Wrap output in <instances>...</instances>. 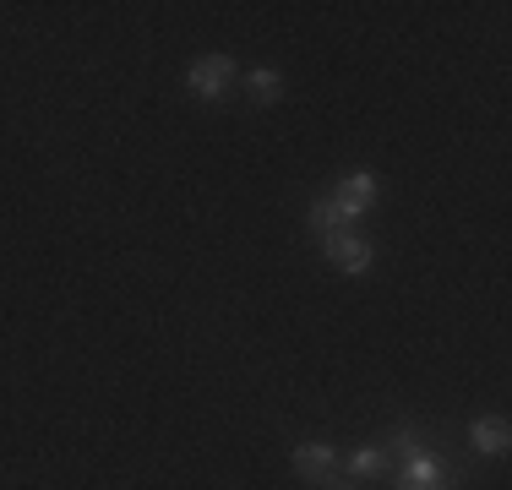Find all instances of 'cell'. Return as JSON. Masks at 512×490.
Here are the masks:
<instances>
[{
  "instance_id": "7a4b0ae2",
  "label": "cell",
  "mask_w": 512,
  "mask_h": 490,
  "mask_svg": "<svg viewBox=\"0 0 512 490\" xmlns=\"http://www.w3.org/2000/svg\"><path fill=\"white\" fill-rule=\"evenodd\" d=\"M393 490H458V469L442 452H414V458H404V469L393 474Z\"/></svg>"
},
{
  "instance_id": "30bf717a",
  "label": "cell",
  "mask_w": 512,
  "mask_h": 490,
  "mask_svg": "<svg viewBox=\"0 0 512 490\" xmlns=\"http://www.w3.org/2000/svg\"><path fill=\"white\" fill-rule=\"evenodd\" d=\"M306 229L316 240H327V235H338V229H349L344 218H338V207H333V196H316V202L306 207Z\"/></svg>"
},
{
  "instance_id": "8992f818",
  "label": "cell",
  "mask_w": 512,
  "mask_h": 490,
  "mask_svg": "<svg viewBox=\"0 0 512 490\" xmlns=\"http://www.w3.org/2000/svg\"><path fill=\"white\" fill-rule=\"evenodd\" d=\"M469 447L485 452V458H502V452L512 447V425L502 420V414H480V420L469 425Z\"/></svg>"
},
{
  "instance_id": "6da1fadb",
  "label": "cell",
  "mask_w": 512,
  "mask_h": 490,
  "mask_svg": "<svg viewBox=\"0 0 512 490\" xmlns=\"http://www.w3.org/2000/svg\"><path fill=\"white\" fill-rule=\"evenodd\" d=\"M186 88H191V98H202V104L229 98V88H235V55H224V49L197 55V60H191V71H186Z\"/></svg>"
},
{
  "instance_id": "52a82bcc",
  "label": "cell",
  "mask_w": 512,
  "mask_h": 490,
  "mask_svg": "<svg viewBox=\"0 0 512 490\" xmlns=\"http://www.w3.org/2000/svg\"><path fill=\"white\" fill-rule=\"evenodd\" d=\"M344 469L355 474V480H376V474H387V469H393V458H387V447H382V441H360V447H349Z\"/></svg>"
},
{
  "instance_id": "ba28073f",
  "label": "cell",
  "mask_w": 512,
  "mask_h": 490,
  "mask_svg": "<svg viewBox=\"0 0 512 490\" xmlns=\"http://www.w3.org/2000/svg\"><path fill=\"white\" fill-rule=\"evenodd\" d=\"M376 441L387 447V458H414V452H431V447H436L425 425H393V431L376 436Z\"/></svg>"
},
{
  "instance_id": "5b68a950",
  "label": "cell",
  "mask_w": 512,
  "mask_h": 490,
  "mask_svg": "<svg viewBox=\"0 0 512 490\" xmlns=\"http://www.w3.org/2000/svg\"><path fill=\"white\" fill-rule=\"evenodd\" d=\"M322 251H327V262H333L338 273H349V278H365V273H371V262H376L371 240H360L355 229H338V235H327Z\"/></svg>"
},
{
  "instance_id": "9c48e42d",
  "label": "cell",
  "mask_w": 512,
  "mask_h": 490,
  "mask_svg": "<svg viewBox=\"0 0 512 490\" xmlns=\"http://www.w3.org/2000/svg\"><path fill=\"white\" fill-rule=\"evenodd\" d=\"M246 93H251V104L273 109V104H284V77H278L273 66H256L251 77H246Z\"/></svg>"
},
{
  "instance_id": "3957f363",
  "label": "cell",
  "mask_w": 512,
  "mask_h": 490,
  "mask_svg": "<svg viewBox=\"0 0 512 490\" xmlns=\"http://www.w3.org/2000/svg\"><path fill=\"white\" fill-rule=\"evenodd\" d=\"M289 463H295V474L306 485H316L322 490L327 480H338V469H344V447H333V441H295V447H289Z\"/></svg>"
},
{
  "instance_id": "8fae6325",
  "label": "cell",
  "mask_w": 512,
  "mask_h": 490,
  "mask_svg": "<svg viewBox=\"0 0 512 490\" xmlns=\"http://www.w3.org/2000/svg\"><path fill=\"white\" fill-rule=\"evenodd\" d=\"M322 490H355V485H349V480H327Z\"/></svg>"
},
{
  "instance_id": "277c9868",
  "label": "cell",
  "mask_w": 512,
  "mask_h": 490,
  "mask_svg": "<svg viewBox=\"0 0 512 490\" xmlns=\"http://www.w3.org/2000/svg\"><path fill=\"white\" fill-rule=\"evenodd\" d=\"M333 196V207H338V218L344 224H355V218H365L376 207V196H382V180L371 175V169H349V175H338V186L327 191Z\"/></svg>"
}]
</instances>
